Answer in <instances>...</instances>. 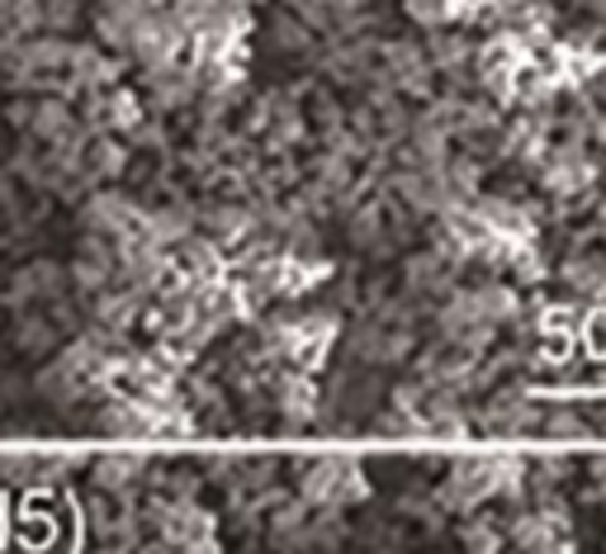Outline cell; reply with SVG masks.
<instances>
[{"instance_id": "obj_1", "label": "cell", "mask_w": 606, "mask_h": 554, "mask_svg": "<svg viewBox=\"0 0 606 554\" xmlns=\"http://www.w3.org/2000/svg\"><path fill=\"white\" fill-rule=\"evenodd\" d=\"M53 341H57V327L47 318H20V327H14V346L29 356H43Z\"/></svg>"}, {"instance_id": "obj_2", "label": "cell", "mask_w": 606, "mask_h": 554, "mask_svg": "<svg viewBox=\"0 0 606 554\" xmlns=\"http://www.w3.org/2000/svg\"><path fill=\"white\" fill-rule=\"evenodd\" d=\"M133 474H138L133 455H109V460H100V469H95V479L105 488H123V484H133Z\"/></svg>"}, {"instance_id": "obj_3", "label": "cell", "mask_w": 606, "mask_h": 554, "mask_svg": "<svg viewBox=\"0 0 606 554\" xmlns=\"http://www.w3.org/2000/svg\"><path fill=\"white\" fill-rule=\"evenodd\" d=\"M465 541H469V554H493V550H498V541H493V531H469Z\"/></svg>"}, {"instance_id": "obj_4", "label": "cell", "mask_w": 606, "mask_h": 554, "mask_svg": "<svg viewBox=\"0 0 606 554\" xmlns=\"http://www.w3.org/2000/svg\"><path fill=\"white\" fill-rule=\"evenodd\" d=\"M573 426H578V417H554V432L560 436H573Z\"/></svg>"}]
</instances>
